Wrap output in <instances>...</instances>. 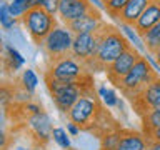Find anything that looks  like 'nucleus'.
Here are the masks:
<instances>
[{"label":"nucleus","mask_w":160,"mask_h":150,"mask_svg":"<svg viewBox=\"0 0 160 150\" xmlns=\"http://www.w3.org/2000/svg\"><path fill=\"white\" fill-rule=\"evenodd\" d=\"M17 23V18L12 17L8 10V2L7 0H0V27L3 30H10L13 28V25Z\"/></svg>","instance_id":"nucleus-22"},{"label":"nucleus","mask_w":160,"mask_h":150,"mask_svg":"<svg viewBox=\"0 0 160 150\" xmlns=\"http://www.w3.org/2000/svg\"><path fill=\"white\" fill-rule=\"evenodd\" d=\"M15 100V90L8 85H0V107H8Z\"/></svg>","instance_id":"nucleus-27"},{"label":"nucleus","mask_w":160,"mask_h":150,"mask_svg":"<svg viewBox=\"0 0 160 150\" xmlns=\"http://www.w3.org/2000/svg\"><path fill=\"white\" fill-rule=\"evenodd\" d=\"M67 117L80 130H95L97 125H102L100 120L105 117V110L100 103V98L97 97L93 87H90L82 93V97L67 112Z\"/></svg>","instance_id":"nucleus-2"},{"label":"nucleus","mask_w":160,"mask_h":150,"mask_svg":"<svg viewBox=\"0 0 160 150\" xmlns=\"http://www.w3.org/2000/svg\"><path fill=\"white\" fill-rule=\"evenodd\" d=\"M52 140L58 145L62 150H72V142H70V135L62 127H53L52 130Z\"/></svg>","instance_id":"nucleus-21"},{"label":"nucleus","mask_w":160,"mask_h":150,"mask_svg":"<svg viewBox=\"0 0 160 150\" xmlns=\"http://www.w3.org/2000/svg\"><path fill=\"white\" fill-rule=\"evenodd\" d=\"M58 3H60V0H35L33 7H40L45 12H48L50 15H55L58 12Z\"/></svg>","instance_id":"nucleus-28"},{"label":"nucleus","mask_w":160,"mask_h":150,"mask_svg":"<svg viewBox=\"0 0 160 150\" xmlns=\"http://www.w3.org/2000/svg\"><path fill=\"white\" fill-rule=\"evenodd\" d=\"M87 72V67L70 53L65 57L50 60L48 68L45 72V78L58 80V82H72V80H82L88 77Z\"/></svg>","instance_id":"nucleus-5"},{"label":"nucleus","mask_w":160,"mask_h":150,"mask_svg":"<svg viewBox=\"0 0 160 150\" xmlns=\"http://www.w3.org/2000/svg\"><path fill=\"white\" fill-rule=\"evenodd\" d=\"M8 2H18V3H23V5H28V7H33L35 0H8Z\"/></svg>","instance_id":"nucleus-34"},{"label":"nucleus","mask_w":160,"mask_h":150,"mask_svg":"<svg viewBox=\"0 0 160 150\" xmlns=\"http://www.w3.org/2000/svg\"><path fill=\"white\" fill-rule=\"evenodd\" d=\"M143 150H152V148H150V147H148V145H147V147H145Z\"/></svg>","instance_id":"nucleus-40"},{"label":"nucleus","mask_w":160,"mask_h":150,"mask_svg":"<svg viewBox=\"0 0 160 150\" xmlns=\"http://www.w3.org/2000/svg\"><path fill=\"white\" fill-rule=\"evenodd\" d=\"M147 140L148 142H160V128L155 130V132H152L150 135H147Z\"/></svg>","instance_id":"nucleus-33"},{"label":"nucleus","mask_w":160,"mask_h":150,"mask_svg":"<svg viewBox=\"0 0 160 150\" xmlns=\"http://www.w3.org/2000/svg\"><path fill=\"white\" fill-rule=\"evenodd\" d=\"M2 40H3V38H2V32H0V43H2Z\"/></svg>","instance_id":"nucleus-39"},{"label":"nucleus","mask_w":160,"mask_h":150,"mask_svg":"<svg viewBox=\"0 0 160 150\" xmlns=\"http://www.w3.org/2000/svg\"><path fill=\"white\" fill-rule=\"evenodd\" d=\"M27 127L32 133V137L37 140L38 143H47L48 140H52V118L48 117L47 112L33 113L27 117Z\"/></svg>","instance_id":"nucleus-12"},{"label":"nucleus","mask_w":160,"mask_h":150,"mask_svg":"<svg viewBox=\"0 0 160 150\" xmlns=\"http://www.w3.org/2000/svg\"><path fill=\"white\" fill-rule=\"evenodd\" d=\"M28 8H32V7L23 5V3H18V2H8V10H10V13H12L13 18H22L23 15L27 13Z\"/></svg>","instance_id":"nucleus-29"},{"label":"nucleus","mask_w":160,"mask_h":150,"mask_svg":"<svg viewBox=\"0 0 160 150\" xmlns=\"http://www.w3.org/2000/svg\"><path fill=\"white\" fill-rule=\"evenodd\" d=\"M142 43L147 52H150L152 55L157 53V50L160 48V22H157L150 30H147L143 35H140Z\"/></svg>","instance_id":"nucleus-17"},{"label":"nucleus","mask_w":160,"mask_h":150,"mask_svg":"<svg viewBox=\"0 0 160 150\" xmlns=\"http://www.w3.org/2000/svg\"><path fill=\"white\" fill-rule=\"evenodd\" d=\"M148 3H150V0H130L115 20L120 22V23H123V25H130V27H133L135 22L138 20V17L142 15V12L147 8Z\"/></svg>","instance_id":"nucleus-15"},{"label":"nucleus","mask_w":160,"mask_h":150,"mask_svg":"<svg viewBox=\"0 0 160 150\" xmlns=\"http://www.w3.org/2000/svg\"><path fill=\"white\" fill-rule=\"evenodd\" d=\"M157 22H160V0H150L147 8L142 12L138 20L133 25V30L140 35H143L147 30H150Z\"/></svg>","instance_id":"nucleus-14"},{"label":"nucleus","mask_w":160,"mask_h":150,"mask_svg":"<svg viewBox=\"0 0 160 150\" xmlns=\"http://www.w3.org/2000/svg\"><path fill=\"white\" fill-rule=\"evenodd\" d=\"M95 33L98 37V47H97V53H95L93 62L88 70H97V72H102L103 70L105 72V68L115 58L120 57L127 48L133 47L128 42V38L123 35L122 30L107 23V22H103L100 25Z\"/></svg>","instance_id":"nucleus-1"},{"label":"nucleus","mask_w":160,"mask_h":150,"mask_svg":"<svg viewBox=\"0 0 160 150\" xmlns=\"http://www.w3.org/2000/svg\"><path fill=\"white\" fill-rule=\"evenodd\" d=\"M45 82H47L53 103L63 113H67L72 108V105L82 97L85 90L92 87L90 75L82 80H72V82H58V80H52V78H45Z\"/></svg>","instance_id":"nucleus-3"},{"label":"nucleus","mask_w":160,"mask_h":150,"mask_svg":"<svg viewBox=\"0 0 160 150\" xmlns=\"http://www.w3.org/2000/svg\"><path fill=\"white\" fill-rule=\"evenodd\" d=\"M3 122V112H2V108H0V125H2Z\"/></svg>","instance_id":"nucleus-37"},{"label":"nucleus","mask_w":160,"mask_h":150,"mask_svg":"<svg viewBox=\"0 0 160 150\" xmlns=\"http://www.w3.org/2000/svg\"><path fill=\"white\" fill-rule=\"evenodd\" d=\"M20 83H22V88H23L27 93H33L35 88H37V85H38L37 73H35L32 68L23 70V72H22V77H20Z\"/></svg>","instance_id":"nucleus-20"},{"label":"nucleus","mask_w":160,"mask_h":150,"mask_svg":"<svg viewBox=\"0 0 160 150\" xmlns=\"http://www.w3.org/2000/svg\"><path fill=\"white\" fill-rule=\"evenodd\" d=\"M100 2H102V3L105 5V3H107V2H108V0H100Z\"/></svg>","instance_id":"nucleus-38"},{"label":"nucleus","mask_w":160,"mask_h":150,"mask_svg":"<svg viewBox=\"0 0 160 150\" xmlns=\"http://www.w3.org/2000/svg\"><path fill=\"white\" fill-rule=\"evenodd\" d=\"M148 145V140L143 133L133 130H122V137L117 150H143Z\"/></svg>","instance_id":"nucleus-16"},{"label":"nucleus","mask_w":160,"mask_h":150,"mask_svg":"<svg viewBox=\"0 0 160 150\" xmlns=\"http://www.w3.org/2000/svg\"><path fill=\"white\" fill-rule=\"evenodd\" d=\"M142 127H143L145 137L160 128V112L158 110H150L145 115H142Z\"/></svg>","instance_id":"nucleus-18"},{"label":"nucleus","mask_w":160,"mask_h":150,"mask_svg":"<svg viewBox=\"0 0 160 150\" xmlns=\"http://www.w3.org/2000/svg\"><path fill=\"white\" fill-rule=\"evenodd\" d=\"M98 98H102V102L105 107H115V105H118V97L117 93H115V90L112 88H107V87H100L98 88Z\"/></svg>","instance_id":"nucleus-23"},{"label":"nucleus","mask_w":160,"mask_h":150,"mask_svg":"<svg viewBox=\"0 0 160 150\" xmlns=\"http://www.w3.org/2000/svg\"><path fill=\"white\" fill-rule=\"evenodd\" d=\"M122 137V130H110L100 135V150H117Z\"/></svg>","instance_id":"nucleus-19"},{"label":"nucleus","mask_w":160,"mask_h":150,"mask_svg":"<svg viewBox=\"0 0 160 150\" xmlns=\"http://www.w3.org/2000/svg\"><path fill=\"white\" fill-rule=\"evenodd\" d=\"M97 47H98L97 33H78V35H73L72 52L70 53L78 62H82L88 70L92 62H93L95 53H97Z\"/></svg>","instance_id":"nucleus-9"},{"label":"nucleus","mask_w":160,"mask_h":150,"mask_svg":"<svg viewBox=\"0 0 160 150\" xmlns=\"http://www.w3.org/2000/svg\"><path fill=\"white\" fill-rule=\"evenodd\" d=\"M153 57H155V62H157V63H158V67H160V48L157 50V53H155Z\"/></svg>","instance_id":"nucleus-36"},{"label":"nucleus","mask_w":160,"mask_h":150,"mask_svg":"<svg viewBox=\"0 0 160 150\" xmlns=\"http://www.w3.org/2000/svg\"><path fill=\"white\" fill-rule=\"evenodd\" d=\"M8 147V135L5 133V130L0 127V150L7 148Z\"/></svg>","instance_id":"nucleus-31"},{"label":"nucleus","mask_w":160,"mask_h":150,"mask_svg":"<svg viewBox=\"0 0 160 150\" xmlns=\"http://www.w3.org/2000/svg\"><path fill=\"white\" fill-rule=\"evenodd\" d=\"M95 10L98 8L90 3L88 0H60L57 15L63 23H68L75 18H80L87 13L95 12Z\"/></svg>","instance_id":"nucleus-11"},{"label":"nucleus","mask_w":160,"mask_h":150,"mask_svg":"<svg viewBox=\"0 0 160 150\" xmlns=\"http://www.w3.org/2000/svg\"><path fill=\"white\" fill-rule=\"evenodd\" d=\"M132 100V105L140 117L145 115L150 110H155L160 105V75H157L147 87L138 95H135Z\"/></svg>","instance_id":"nucleus-10"},{"label":"nucleus","mask_w":160,"mask_h":150,"mask_svg":"<svg viewBox=\"0 0 160 150\" xmlns=\"http://www.w3.org/2000/svg\"><path fill=\"white\" fill-rule=\"evenodd\" d=\"M102 23H103L102 13H100V10H95L92 13H87L83 17L75 18L72 22L65 23V27L73 35H78V33H95Z\"/></svg>","instance_id":"nucleus-13"},{"label":"nucleus","mask_w":160,"mask_h":150,"mask_svg":"<svg viewBox=\"0 0 160 150\" xmlns=\"http://www.w3.org/2000/svg\"><path fill=\"white\" fill-rule=\"evenodd\" d=\"M148 147L152 150H160V142H148Z\"/></svg>","instance_id":"nucleus-35"},{"label":"nucleus","mask_w":160,"mask_h":150,"mask_svg":"<svg viewBox=\"0 0 160 150\" xmlns=\"http://www.w3.org/2000/svg\"><path fill=\"white\" fill-rule=\"evenodd\" d=\"M67 132H68L70 137H77V135L80 133V128H78L75 123L70 122V123H67Z\"/></svg>","instance_id":"nucleus-32"},{"label":"nucleus","mask_w":160,"mask_h":150,"mask_svg":"<svg viewBox=\"0 0 160 150\" xmlns=\"http://www.w3.org/2000/svg\"><path fill=\"white\" fill-rule=\"evenodd\" d=\"M22 22L27 28V32L30 35L33 43L40 45L43 42V38L57 27V20L53 15H50L48 12H45L40 7H32L27 10V13L22 17Z\"/></svg>","instance_id":"nucleus-6"},{"label":"nucleus","mask_w":160,"mask_h":150,"mask_svg":"<svg viewBox=\"0 0 160 150\" xmlns=\"http://www.w3.org/2000/svg\"><path fill=\"white\" fill-rule=\"evenodd\" d=\"M72 42H73V33L67 27L57 25L43 38L40 47L43 48V52L47 53V57L50 60H55V58L65 57V55H70V52H72Z\"/></svg>","instance_id":"nucleus-7"},{"label":"nucleus","mask_w":160,"mask_h":150,"mask_svg":"<svg viewBox=\"0 0 160 150\" xmlns=\"http://www.w3.org/2000/svg\"><path fill=\"white\" fill-rule=\"evenodd\" d=\"M157 72L152 68L148 58L140 57L137 63L132 67V70L122 78V82L118 83V88L122 90V93L128 98H133L135 95H138L152 80L157 77Z\"/></svg>","instance_id":"nucleus-4"},{"label":"nucleus","mask_w":160,"mask_h":150,"mask_svg":"<svg viewBox=\"0 0 160 150\" xmlns=\"http://www.w3.org/2000/svg\"><path fill=\"white\" fill-rule=\"evenodd\" d=\"M5 52H7V55H8L7 58L10 60V63H12V68H13V70L20 68V67L25 63V58L22 57V53H20L15 47H12V45H5Z\"/></svg>","instance_id":"nucleus-25"},{"label":"nucleus","mask_w":160,"mask_h":150,"mask_svg":"<svg viewBox=\"0 0 160 150\" xmlns=\"http://www.w3.org/2000/svg\"><path fill=\"white\" fill-rule=\"evenodd\" d=\"M22 108L27 112V117L28 115H33V113H40V112H43V108L40 107L38 103H33V102H25L22 105Z\"/></svg>","instance_id":"nucleus-30"},{"label":"nucleus","mask_w":160,"mask_h":150,"mask_svg":"<svg viewBox=\"0 0 160 150\" xmlns=\"http://www.w3.org/2000/svg\"><path fill=\"white\" fill-rule=\"evenodd\" d=\"M140 57H142V55L138 53V50L135 47L127 48L122 55H120V57H117L107 68H105V72H107V78L115 85V87H118V83L122 82V78L130 72V70H132V67L137 63V60Z\"/></svg>","instance_id":"nucleus-8"},{"label":"nucleus","mask_w":160,"mask_h":150,"mask_svg":"<svg viewBox=\"0 0 160 150\" xmlns=\"http://www.w3.org/2000/svg\"><path fill=\"white\" fill-rule=\"evenodd\" d=\"M120 28L123 30V33L127 35V38H128V42L133 45L135 48H140V50H145L143 47V43H142V38L138 37V33L133 30V27H130V25H123V23H120Z\"/></svg>","instance_id":"nucleus-26"},{"label":"nucleus","mask_w":160,"mask_h":150,"mask_svg":"<svg viewBox=\"0 0 160 150\" xmlns=\"http://www.w3.org/2000/svg\"><path fill=\"white\" fill-rule=\"evenodd\" d=\"M128 2H130V0H108V2L103 5V10L112 18H117L120 15V12L125 8V5H127Z\"/></svg>","instance_id":"nucleus-24"}]
</instances>
